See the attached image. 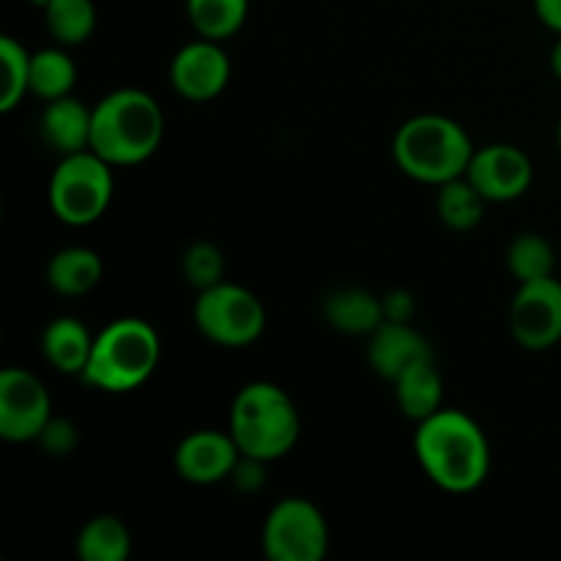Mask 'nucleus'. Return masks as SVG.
<instances>
[{
  "label": "nucleus",
  "mask_w": 561,
  "mask_h": 561,
  "mask_svg": "<svg viewBox=\"0 0 561 561\" xmlns=\"http://www.w3.org/2000/svg\"><path fill=\"white\" fill-rule=\"evenodd\" d=\"M414 453L433 485L447 493H471L491 471L485 431L458 409H438L416 422Z\"/></svg>",
  "instance_id": "f257e3e1"
},
{
  "label": "nucleus",
  "mask_w": 561,
  "mask_h": 561,
  "mask_svg": "<svg viewBox=\"0 0 561 561\" xmlns=\"http://www.w3.org/2000/svg\"><path fill=\"white\" fill-rule=\"evenodd\" d=\"M162 137V107L140 88H118L93 104L91 151L113 168H131L151 159Z\"/></svg>",
  "instance_id": "f03ea898"
},
{
  "label": "nucleus",
  "mask_w": 561,
  "mask_h": 561,
  "mask_svg": "<svg viewBox=\"0 0 561 561\" xmlns=\"http://www.w3.org/2000/svg\"><path fill=\"white\" fill-rule=\"evenodd\" d=\"M392 157L409 179L442 186L466 175L474 157V142L455 118L422 113L403 121L394 131Z\"/></svg>",
  "instance_id": "7ed1b4c3"
},
{
  "label": "nucleus",
  "mask_w": 561,
  "mask_h": 561,
  "mask_svg": "<svg viewBox=\"0 0 561 561\" xmlns=\"http://www.w3.org/2000/svg\"><path fill=\"white\" fill-rule=\"evenodd\" d=\"M228 431L241 455L272 463L296 447L301 420L283 387L272 381H252L233 398Z\"/></svg>",
  "instance_id": "20e7f679"
},
{
  "label": "nucleus",
  "mask_w": 561,
  "mask_h": 561,
  "mask_svg": "<svg viewBox=\"0 0 561 561\" xmlns=\"http://www.w3.org/2000/svg\"><path fill=\"white\" fill-rule=\"evenodd\" d=\"M162 356L157 329L142 318H118L93 340L82 381L107 394H126L140 389L153 376Z\"/></svg>",
  "instance_id": "39448f33"
},
{
  "label": "nucleus",
  "mask_w": 561,
  "mask_h": 561,
  "mask_svg": "<svg viewBox=\"0 0 561 561\" xmlns=\"http://www.w3.org/2000/svg\"><path fill=\"white\" fill-rule=\"evenodd\" d=\"M113 164L88 148V151L60 157L49 179V208L64 225L82 228L104 217L113 203Z\"/></svg>",
  "instance_id": "423d86ee"
},
{
  "label": "nucleus",
  "mask_w": 561,
  "mask_h": 561,
  "mask_svg": "<svg viewBox=\"0 0 561 561\" xmlns=\"http://www.w3.org/2000/svg\"><path fill=\"white\" fill-rule=\"evenodd\" d=\"M195 327L206 340L222 348H247L266 329V307L250 288L217 283L197 290Z\"/></svg>",
  "instance_id": "0eeeda50"
},
{
  "label": "nucleus",
  "mask_w": 561,
  "mask_h": 561,
  "mask_svg": "<svg viewBox=\"0 0 561 561\" xmlns=\"http://www.w3.org/2000/svg\"><path fill=\"white\" fill-rule=\"evenodd\" d=\"M261 540L272 561H321L329 551V524L307 499H283L268 513Z\"/></svg>",
  "instance_id": "6e6552de"
},
{
  "label": "nucleus",
  "mask_w": 561,
  "mask_h": 561,
  "mask_svg": "<svg viewBox=\"0 0 561 561\" xmlns=\"http://www.w3.org/2000/svg\"><path fill=\"white\" fill-rule=\"evenodd\" d=\"M510 332L526 351H548L561 343V283L557 277L518 283L510 305Z\"/></svg>",
  "instance_id": "1a4fd4ad"
},
{
  "label": "nucleus",
  "mask_w": 561,
  "mask_h": 561,
  "mask_svg": "<svg viewBox=\"0 0 561 561\" xmlns=\"http://www.w3.org/2000/svg\"><path fill=\"white\" fill-rule=\"evenodd\" d=\"M49 420L53 400L31 370L9 367L0 373V438L11 444L36 442Z\"/></svg>",
  "instance_id": "9d476101"
},
{
  "label": "nucleus",
  "mask_w": 561,
  "mask_h": 561,
  "mask_svg": "<svg viewBox=\"0 0 561 561\" xmlns=\"http://www.w3.org/2000/svg\"><path fill=\"white\" fill-rule=\"evenodd\" d=\"M466 179L488 203H510L529 192L535 181V164L524 148L510 146V142H491L480 151L474 148Z\"/></svg>",
  "instance_id": "9b49d317"
},
{
  "label": "nucleus",
  "mask_w": 561,
  "mask_h": 561,
  "mask_svg": "<svg viewBox=\"0 0 561 561\" xmlns=\"http://www.w3.org/2000/svg\"><path fill=\"white\" fill-rule=\"evenodd\" d=\"M230 58L222 42L197 38L184 44L170 60V85L186 102H211L228 88Z\"/></svg>",
  "instance_id": "f8f14e48"
},
{
  "label": "nucleus",
  "mask_w": 561,
  "mask_h": 561,
  "mask_svg": "<svg viewBox=\"0 0 561 561\" xmlns=\"http://www.w3.org/2000/svg\"><path fill=\"white\" fill-rule=\"evenodd\" d=\"M241 460V449L236 447L233 436L219 431H195L181 438L175 447L173 463L181 480L192 485H217L230 480L236 463Z\"/></svg>",
  "instance_id": "ddd939ff"
},
{
  "label": "nucleus",
  "mask_w": 561,
  "mask_h": 561,
  "mask_svg": "<svg viewBox=\"0 0 561 561\" xmlns=\"http://www.w3.org/2000/svg\"><path fill=\"white\" fill-rule=\"evenodd\" d=\"M422 359H433V348L425 334L411 323L383 321L367 340V362L387 381H394L400 373Z\"/></svg>",
  "instance_id": "4468645a"
},
{
  "label": "nucleus",
  "mask_w": 561,
  "mask_h": 561,
  "mask_svg": "<svg viewBox=\"0 0 561 561\" xmlns=\"http://www.w3.org/2000/svg\"><path fill=\"white\" fill-rule=\"evenodd\" d=\"M91 121L93 107L82 104L80 99L60 96L47 102L42 121H38V131L42 140L53 148L60 157L69 153H80L91 148Z\"/></svg>",
  "instance_id": "2eb2a0df"
},
{
  "label": "nucleus",
  "mask_w": 561,
  "mask_h": 561,
  "mask_svg": "<svg viewBox=\"0 0 561 561\" xmlns=\"http://www.w3.org/2000/svg\"><path fill=\"white\" fill-rule=\"evenodd\" d=\"M93 340H96V334H91V329L80 318L60 316L49 321L47 329H44L42 354L58 373L82 376L88 359H91Z\"/></svg>",
  "instance_id": "dca6fc26"
},
{
  "label": "nucleus",
  "mask_w": 561,
  "mask_h": 561,
  "mask_svg": "<svg viewBox=\"0 0 561 561\" xmlns=\"http://www.w3.org/2000/svg\"><path fill=\"white\" fill-rule=\"evenodd\" d=\"M394 400L409 420L422 422L444 409V378L438 373L436 356L411 365L394 378Z\"/></svg>",
  "instance_id": "f3484780"
},
{
  "label": "nucleus",
  "mask_w": 561,
  "mask_h": 561,
  "mask_svg": "<svg viewBox=\"0 0 561 561\" xmlns=\"http://www.w3.org/2000/svg\"><path fill=\"white\" fill-rule=\"evenodd\" d=\"M323 318L337 332L370 337L383 323V301L365 288H340L323 301Z\"/></svg>",
  "instance_id": "a211bd4d"
},
{
  "label": "nucleus",
  "mask_w": 561,
  "mask_h": 561,
  "mask_svg": "<svg viewBox=\"0 0 561 561\" xmlns=\"http://www.w3.org/2000/svg\"><path fill=\"white\" fill-rule=\"evenodd\" d=\"M102 257L88 247H64L47 263V285L58 296H85L102 279Z\"/></svg>",
  "instance_id": "6ab92c4d"
},
{
  "label": "nucleus",
  "mask_w": 561,
  "mask_h": 561,
  "mask_svg": "<svg viewBox=\"0 0 561 561\" xmlns=\"http://www.w3.org/2000/svg\"><path fill=\"white\" fill-rule=\"evenodd\" d=\"M485 206L488 201L477 192V186L471 184L466 175L438 186V219H442L449 230H455V233H471L474 228H480V222L485 219Z\"/></svg>",
  "instance_id": "aec40b11"
},
{
  "label": "nucleus",
  "mask_w": 561,
  "mask_h": 561,
  "mask_svg": "<svg viewBox=\"0 0 561 561\" xmlns=\"http://www.w3.org/2000/svg\"><path fill=\"white\" fill-rule=\"evenodd\" d=\"M131 553V531L115 515H96L77 535V557L82 561H126Z\"/></svg>",
  "instance_id": "412c9836"
},
{
  "label": "nucleus",
  "mask_w": 561,
  "mask_h": 561,
  "mask_svg": "<svg viewBox=\"0 0 561 561\" xmlns=\"http://www.w3.org/2000/svg\"><path fill=\"white\" fill-rule=\"evenodd\" d=\"M250 0H186V16L197 36L225 42L244 27Z\"/></svg>",
  "instance_id": "4be33fe9"
},
{
  "label": "nucleus",
  "mask_w": 561,
  "mask_h": 561,
  "mask_svg": "<svg viewBox=\"0 0 561 561\" xmlns=\"http://www.w3.org/2000/svg\"><path fill=\"white\" fill-rule=\"evenodd\" d=\"M77 85V66L64 47H47L31 53V93L53 102L69 96Z\"/></svg>",
  "instance_id": "5701e85b"
},
{
  "label": "nucleus",
  "mask_w": 561,
  "mask_h": 561,
  "mask_svg": "<svg viewBox=\"0 0 561 561\" xmlns=\"http://www.w3.org/2000/svg\"><path fill=\"white\" fill-rule=\"evenodd\" d=\"M44 22L60 47H77L96 31V5L93 0H49L44 5Z\"/></svg>",
  "instance_id": "b1692460"
},
{
  "label": "nucleus",
  "mask_w": 561,
  "mask_h": 561,
  "mask_svg": "<svg viewBox=\"0 0 561 561\" xmlns=\"http://www.w3.org/2000/svg\"><path fill=\"white\" fill-rule=\"evenodd\" d=\"M507 268L518 283L553 277L557 268V250L540 233H520L507 247Z\"/></svg>",
  "instance_id": "393cba45"
},
{
  "label": "nucleus",
  "mask_w": 561,
  "mask_h": 561,
  "mask_svg": "<svg viewBox=\"0 0 561 561\" xmlns=\"http://www.w3.org/2000/svg\"><path fill=\"white\" fill-rule=\"evenodd\" d=\"M0 69H3L0 110L11 113L31 93V53L11 36H0Z\"/></svg>",
  "instance_id": "a878e982"
},
{
  "label": "nucleus",
  "mask_w": 561,
  "mask_h": 561,
  "mask_svg": "<svg viewBox=\"0 0 561 561\" xmlns=\"http://www.w3.org/2000/svg\"><path fill=\"white\" fill-rule=\"evenodd\" d=\"M184 277L192 288L206 290L225 279V255L219 247L197 241L184 252Z\"/></svg>",
  "instance_id": "bb28decb"
},
{
  "label": "nucleus",
  "mask_w": 561,
  "mask_h": 561,
  "mask_svg": "<svg viewBox=\"0 0 561 561\" xmlns=\"http://www.w3.org/2000/svg\"><path fill=\"white\" fill-rule=\"evenodd\" d=\"M36 442L42 444L44 453H49V455H69V453H75V447H77V427L71 425V422L55 420L53 416Z\"/></svg>",
  "instance_id": "cd10ccee"
},
{
  "label": "nucleus",
  "mask_w": 561,
  "mask_h": 561,
  "mask_svg": "<svg viewBox=\"0 0 561 561\" xmlns=\"http://www.w3.org/2000/svg\"><path fill=\"white\" fill-rule=\"evenodd\" d=\"M383 301V321H400V323H411L416 312V301L409 290L398 288L389 290L387 296H381Z\"/></svg>",
  "instance_id": "c85d7f7f"
},
{
  "label": "nucleus",
  "mask_w": 561,
  "mask_h": 561,
  "mask_svg": "<svg viewBox=\"0 0 561 561\" xmlns=\"http://www.w3.org/2000/svg\"><path fill=\"white\" fill-rule=\"evenodd\" d=\"M535 14L548 31L561 36V0H535Z\"/></svg>",
  "instance_id": "c756f323"
},
{
  "label": "nucleus",
  "mask_w": 561,
  "mask_h": 561,
  "mask_svg": "<svg viewBox=\"0 0 561 561\" xmlns=\"http://www.w3.org/2000/svg\"><path fill=\"white\" fill-rule=\"evenodd\" d=\"M551 71H553V77H557V80L561 82V36L557 38V44H553V49H551Z\"/></svg>",
  "instance_id": "7c9ffc66"
},
{
  "label": "nucleus",
  "mask_w": 561,
  "mask_h": 561,
  "mask_svg": "<svg viewBox=\"0 0 561 561\" xmlns=\"http://www.w3.org/2000/svg\"><path fill=\"white\" fill-rule=\"evenodd\" d=\"M557 142H559V151H561V121H559V129H557Z\"/></svg>",
  "instance_id": "2f4dec72"
}]
</instances>
